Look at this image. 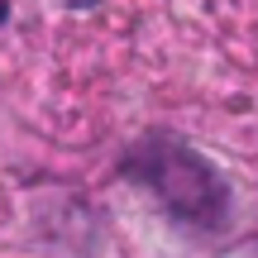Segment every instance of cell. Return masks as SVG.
<instances>
[{
	"label": "cell",
	"mask_w": 258,
	"mask_h": 258,
	"mask_svg": "<svg viewBox=\"0 0 258 258\" xmlns=\"http://www.w3.org/2000/svg\"><path fill=\"white\" fill-rule=\"evenodd\" d=\"M124 172L134 177V182H144L182 225H196V230L225 225L230 191H225L220 172H215L196 148L177 144V139H144L139 148H129Z\"/></svg>",
	"instance_id": "cell-1"
}]
</instances>
